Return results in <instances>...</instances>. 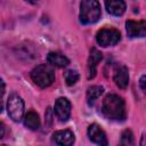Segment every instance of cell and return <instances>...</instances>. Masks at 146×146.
Segmentation results:
<instances>
[{"instance_id":"12","label":"cell","mask_w":146,"mask_h":146,"mask_svg":"<svg viewBox=\"0 0 146 146\" xmlns=\"http://www.w3.org/2000/svg\"><path fill=\"white\" fill-rule=\"evenodd\" d=\"M105 7L106 10L113 16H121L127 9L123 0H105Z\"/></svg>"},{"instance_id":"16","label":"cell","mask_w":146,"mask_h":146,"mask_svg":"<svg viewBox=\"0 0 146 146\" xmlns=\"http://www.w3.org/2000/svg\"><path fill=\"white\" fill-rule=\"evenodd\" d=\"M64 79L67 86H73L79 80V73L75 70H67L64 73Z\"/></svg>"},{"instance_id":"14","label":"cell","mask_w":146,"mask_h":146,"mask_svg":"<svg viewBox=\"0 0 146 146\" xmlns=\"http://www.w3.org/2000/svg\"><path fill=\"white\" fill-rule=\"evenodd\" d=\"M24 124L30 130H38L40 127V117L36 112L30 111L24 117Z\"/></svg>"},{"instance_id":"2","label":"cell","mask_w":146,"mask_h":146,"mask_svg":"<svg viewBox=\"0 0 146 146\" xmlns=\"http://www.w3.org/2000/svg\"><path fill=\"white\" fill-rule=\"evenodd\" d=\"M100 5L97 0H82L80 3V21L82 24H94L100 18Z\"/></svg>"},{"instance_id":"7","label":"cell","mask_w":146,"mask_h":146,"mask_svg":"<svg viewBox=\"0 0 146 146\" xmlns=\"http://www.w3.org/2000/svg\"><path fill=\"white\" fill-rule=\"evenodd\" d=\"M125 30L129 38H144L146 36V21H127Z\"/></svg>"},{"instance_id":"18","label":"cell","mask_w":146,"mask_h":146,"mask_svg":"<svg viewBox=\"0 0 146 146\" xmlns=\"http://www.w3.org/2000/svg\"><path fill=\"white\" fill-rule=\"evenodd\" d=\"M139 87L143 90V92L146 94V74L140 76V79H139Z\"/></svg>"},{"instance_id":"20","label":"cell","mask_w":146,"mask_h":146,"mask_svg":"<svg viewBox=\"0 0 146 146\" xmlns=\"http://www.w3.org/2000/svg\"><path fill=\"white\" fill-rule=\"evenodd\" d=\"M25 1H27L29 3H32V5H35L39 2V0H25Z\"/></svg>"},{"instance_id":"1","label":"cell","mask_w":146,"mask_h":146,"mask_svg":"<svg viewBox=\"0 0 146 146\" xmlns=\"http://www.w3.org/2000/svg\"><path fill=\"white\" fill-rule=\"evenodd\" d=\"M102 112L104 116L112 121H123L127 116L124 100L114 94L107 95L102 103Z\"/></svg>"},{"instance_id":"11","label":"cell","mask_w":146,"mask_h":146,"mask_svg":"<svg viewBox=\"0 0 146 146\" xmlns=\"http://www.w3.org/2000/svg\"><path fill=\"white\" fill-rule=\"evenodd\" d=\"M102 59H103V54L98 49L92 48L88 58V79L95 78L97 65Z\"/></svg>"},{"instance_id":"6","label":"cell","mask_w":146,"mask_h":146,"mask_svg":"<svg viewBox=\"0 0 146 146\" xmlns=\"http://www.w3.org/2000/svg\"><path fill=\"white\" fill-rule=\"evenodd\" d=\"M55 114L60 122H66L71 115V103L67 98L60 97L56 100L54 107Z\"/></svg>"},{"instance_id":"8","label":"cell","mask_w":146,"mask_h":146,"mask_svg":"<svg viewBox=\"0 0 146 146\" xmlns=\"http://www.w3.org/2000/svg\"><path fill=\"white\" fill-rule=\"evenodd\" d=\"M113 80L120 89H125L129 84V73L124 65H117L113 72Z\"/></svg>"},{"instance_id":"5","label":"cell","mask_w":146,"mask_h":146,"mask_svg":"<svg viewBox=\"0 0 146 146\" xmlns=\"http://www.w3.org/2000/svg\"><path fill=\"white\" fill-rule=\"evenodd\" d=\"M121 39V34L116 29H102L96 34V41L102 47L115 46Z\"/></svg>"},{"instance_id":"9","label":"cell","mask_w":146,"mask_h":146,"mask_svg":"<svg viewBox=\"0 0 146 146\" xmlns=\"http://www.w3.org/2000/svg\"><path fill=\"white\" fill-rule=\"evenodd\" d=\"M88 137L89 139L98 145H107V138L104 132V130L96 123H92L88 128Z\"/></svg>"},{"instance_id":"10","label":"cell","mask_w":146,"mask_h":146,"mask_svg":"<svg viewBox=\"0 0 146 146\" xmlns=\"http://www.w3.org/2000/svg\"><path fill=\"white\" fill-rule=\"evenodd\" d=\"M52 143H55L56 145H60V146H70L74 143L75 138H74V133L71 130H58L56 132H54L52 135Z\"/></svg>"},{"instance_id":"17","label":"cell","mask_w":146,"mask_h":146,"mask_svg":"<svg viewBox=\"0 0 146 146\" xmlns=\"http://www.w3.org/2000/svg\"><path fill=\"white\" fill-rule=\"evenodd\" d=\"M121 145H125V146H130L133 145V135L131 132V130L125 129L122 135H121V140H120Z\"/></svg>"},{"instance_id":"3","label":"cell","mask_w":146,"mask_h":146,"mask_svg":"<svg viewBox=\"0 0 146 146\" xmlns=\"http://www.w3.org/2000/svg\"><path fill=\"white\" fill-rule=\"evenodd\" d=\"M31 79L40 88H47L55 81V71L48 64H40L32 70Z\"/></svg>"},{"instance_id":"19","label":"cell","mask_w":146,"mask_h":146,"mask_svg":"<svg viewBox=\"0 0 146 146\" xmlns=\"http://www.w3.org/2000/svg\"><path fill=\"white\" fill-rule=\"evenodd\" d=\"M1 135H0V138H3V136H5V125H3V123H1Z\"/></svg>"},{"instance_id":"13","label":"cell","mask_w":146,"mask_h":146,"mask_svg":"<svg viewBox=\"0 0 146 146\" xmlns=\"http://www.w3.org/2000/svg\"><path fill=\"white\" fill-rule=\"evenodd\" d=\"M47 62L50 65L56 66V67H66L70 64V59L66 56H64V55H62L59 52H54V51L48 54Z\"/></svg>"},{"instance_id":"4","label":"cell","mask_w":146,"mask_h":146,"mask_svg":"<svg viewBox=\"0 0 146 146\" xmlns=\"http://www.w3.org/2000/svg\"><path fill=\"white\" fill-rule=\"evenodd\" d=\"M7 112H8V115L10 116V119L13 121L18 122L22 120V117L24 115V102L18 95L11 94L8 97Z\"/></svg>"},{"instance_id":"15","label":"cell","mask_w":146,"mask_h":146,"mask_svg":"<svg viewBox=\"0 0 146 146\" xmlns=\"http://www.w3.org/2000/svg\"><path fill=\"white\" fill-rule=\"evenodd\" d=\"M103 91H104V88L100 87V86H91V87H89L88 90H87V102H88V104L92 105L95 103V100L100 97Z\"/></svg>"}]
</instances>
